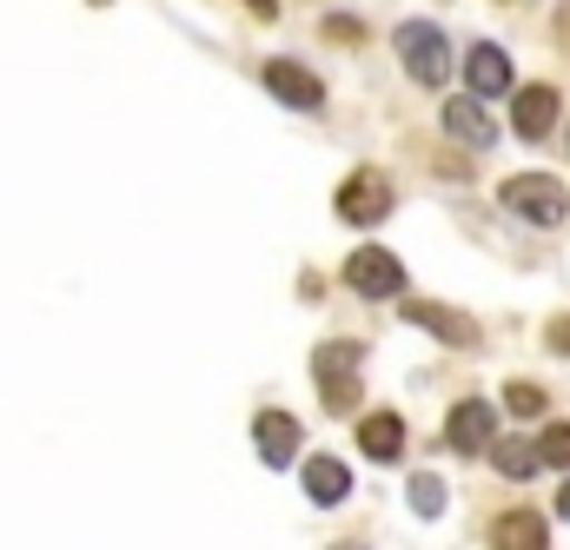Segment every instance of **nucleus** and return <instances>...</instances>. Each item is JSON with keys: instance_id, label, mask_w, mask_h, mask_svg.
I'll list each match as a JSON object with an SVG mask.
<instances>
[{"instance_id": "6ab92c4d", "label": "nucleus", "mask_w": 570, "mask_h": 550, "mask_svg": "<svg viewBox=\"0 0 570 550\" xmlns=\"http://www.w3.org/2000/svg\"><path fill=\"white\" fill-rule=\"evenodd\" d=\"M538 451H544V458H551L558 471H570V424H551V431L538 438Z\"/></svg>"}, {"instance_id": "4be33fe9", "label": "nucleus", "mask_w": 570, "mask_h": 550, "mask_svg": "<svg viewBox=\"0 0 570 550\" xmlns=\"http://www.w3.org/2000/svg\"><path fill=\"white\" fill-rule=\"evenodd\" d=\"M551 27H558V40H564V47H570V0H564V7H558V20H551Z\"/></svg>"}, {"instance_id": "393cba45", "label": "nucleus", "mask_w": 570, "mask_h": 550, "mask_svg": "<svg viewBox=\"0 0 570 550\" xmlns=\"http://www.w3.org/2000/svg\"><path fill=\"white\" fill-rule=\"evenodd\" d=\"M332 550H358V544H332Z\"/></svg>"}, {"instance_id": "9b49d317", "label": "nucleus", "mask_w": 570, "mask_h": 550, "mask_svg": "<svg viewBox=\"0 0 570 550\" xmlns=\"http://www.w3.org/2000/svg\"><path fill=\"white\" fill-rule=\"evenodd\" d=\"M544 544H551V524L538 511H504L491 524V550H544Z\"/></svg>"}, {"instance_id": "4468645a", "label": "nucleus", "mask_w": 570, "mask_h": 550, "mask_svg": "<svg viewBox=\"0 0 570 550\" xmlns=\"http://www.w3.org/2000/svg\"><path fill=\"white\" fill-rule=\"evenodd\" d=\"M358 451L379 458V464H392V458L405 451V424H399L392 412H372L365 424H358Z\"/></svg>"}, {"instance_id": "2eb2a0df", "label": "nucleus", "mask_w": 570, "mask_h": 550, "mask_svg": "<svg viewBox=\"0 0 570 550\" xmlns=\"http://www.w3.org/2000/svg\"><path fill=\"white\" fill-rule=\"evenodd\" d=\"M253 438H259V458H266V464H285V458L298 451V418H285V412H259Z\"/></svg>"}, {"instance_id": "a878e982", "label": "nucleus", "mask_w": 570, "mask_h": 550, "mask_svg": "<svg viewBox=\"0 0 570 550\" xmlns=\"http://www.w3.org/2000/svg\"><path fill=\"white\" fill-rule=\"evenodd\" d=\"M564 146H570V139H564Z\"/></svg>"}, {"instance_id": "aec40b11", "label": "nucleus", "mask_w": 570, "mask_h": 550, "mask_svg": "<svg viewBox=\"0 0 570 550\" xmlns=\"http://www.w3.org/2000/svg\"><path fill=\"white\" fill-rule=\"evenodd\" d=\"M318 33H325V40H345V47H358V40H365V27H358L352 13H332V20H325Z\"/></svg>"}, {"instance_id": "6e6552de", "label": "nucleus", "mask_w": 570, "mask_h": 550, "mask_svg": "<svg viewBox=\"0 0 570 550\" xmlns=\"http://www.w3.org/2000/svg\"><path fill=\"white\" fill-rule=\"evenodd\" d=\"M266 87H273V100L285 107H325V87H318V73L312 67H298V60H266Z\"/></svg>"}, {"instance_id": "1a4fd4ad", "label": "nucleus", "mask_w": 570, "mask_h": 550, "mask_svg": "<svg viewBox=\"0 0 570 550\" xmlns=\"http://www.w3.org/2000/svg\"><path fill=\"white\" fill-rule=\"evenodd\" d=\"M405 318H412V325H425L431 338L458 345V352H471V345H478V325H471L464 312H444V305H425V298H405Z\"/></svg>"}, {"instance_id": "b1692460", "label": "nucleus", "mask_w": 570, "mask_h": 550, "mask_svg": "<svg viewBox=\"0 0 570 550\" xmlns=\"http://www.w3.org/2000/svg\"><path fill=\"white\" fill-rule=\"evenodd\" d=\"M558 511H564V518H570V484H564V498H558Z\"/></svg>"}, {"instance_id": "f3484780", "label": "nucleus", "mask_w": 570, "mask_h": 550, "mask_svg": "<svg viewBox=\"0 0 570 550\" xmlns=\"http://www.w3.org/2000/svg\"><path fill=\"white\" fill-rule=\"evenodd\" d=\"M544 405H551V399H544L538 385H524V379H518V385H504V412H511V418H544Z\"/></svg>"}, {"instance_id": "f03ea898", "label": "nucleus", "mask_w": 570, "mask_h": 550, "mask_svg": "<svg viewBox=\"0 0 570 550\" xmlns=\"http://www.w3.org/2000/svg\"><path fill=\"white\" fill-rule=\"evenodd\" d=\"M312 379H318V392H325L332 412H352L358 405V345H345V338L318 345L312 352Z\"/></svg>"}, {"instance_id": "39448f33", "label": "nucleus", "mask_w": 570, "mask_h": 550, "mask_svg": "<svg viewBox=\"0 0 570 550\" xmlns=\"http://www.w3.org/2000/svg\"><path fill=\"white\" fill-rule=\"evenodd\" d=\"M345 285L365 292V298H399V292H405V266H399L385 246H358V253L345 259Z\"/></svg>"}, {"instance_id": "0eeeda50", "label": "nucleus", "mask_w": 570, "mask_h": 550, "mask_svg": "<svg viewBox=\"0 0 570 550\" xmlns=\"http://www.w3.org/2000/svg\"><path fill=\"white\" fill-rule=\"evenodd\" d=\"M491 438H498V405H484V399H464V405L451 412V424H444V444H451V451H464V458H471V451H484Z\"/></svg>"}, {"instance_id": "412c9836", "label": "nucleus", "mask_w": 570, "mask_h": 550, "mask_svg": "<svg viewBox=\"0 0 570 550\" xmlns=\"http://www.w3.org/2000/svg\"><path fill=\"white\" fill-rule=\"evenodd\" d=\"M544 338H551V352H564V359H570V318H551V332H544Z\"/></svg>"}, {"instance_id": "ddd939ff", "label": "nucleus", "mask_w": 570, "mask_h": 550, "mask_svg": "<svg viewBox=\"0 0 570 550\" xmlns=\"http://www.w3.org/2000/svg\"><path fill=\"white\" fill-rule=\"evenodd\" d=\"M305 498H312V504H345V498H352V471H345L338 458H312V464H305Z\"/></svg>"}, {"instance_id": "20e7f679", "label": "nucleus", "mask_w": 570, "mask_h": 550, "mask_svg": "<svg viewBox=\"0 0 570 550\" xmlns=\"http://www.w3.org/2000/svg\"><path fill=\"white\" fill-rule=\"evenodd\" d=\"M385 213H392V179H385V173L365 166V173H352V179L338 186V219H345V226H379Z\"/></svg>"}, {"instance_id": "7ed1b4c3", "label": "nucleus", "mask_w": 570, "mask_h": 550, "mask_svg": "<svg viewBox=\"0 0 570 550\" xmlns=\"http://www.w3.org/2000/svg\"><path fill=\"white\" fill-rule=\"evenodd\" d=\"M399 53H405V67H412L419 87H444V73H451V40H444L431 20H405V27H399Z\"/></svg>"}, {"instance_id": "f257e3e1", "label": "nucleus", "mask_w": 570, "mask_h": 550, "mask_svg": "<svg viewBox=\"0 0 570 550\" xmlns=\"http://www.w3.org/2000/svg\"><path fill=\"white\" fill-rule=\"evenodd\" d=\"M498 199L518 213V219H531V226H558L564 219V186L551 179V173H518V179H504L498 186Z\"/></svg>"}, {"instance_id": "dca6fc26", "label": "nucleus", "mask_w": 570, "mask_h": 550, "mask_svg": "<svg viewBox=\"0 0 570 550\" xmlns=\"http://www.w3.org/2000/svg\"><path fill=\"white\" fill-rule=\"evenodd\" d=\"M538 464H544L538 444H524V438H504V444H498V471H504V478L524 484V478H538Z\"/></svg>"}, {"instance_id": "a211bd4d", "label": "nucleus", "mask_w": 570, "mask_h": 550, "mask_svg": "<svg viewBox=\"0 0 570 550\" xmlns=\"http://www.w3.org/2000/svg\"><path fill=\"white\" fill-rule=\"evenodd\" d=\"M412 511H419V518H438V511H444V478H431V471L412 478Z\"/></svg>"}, {"instance_id": "f8f14e48", "label": "nucleus", "mask_w": 570, "mask_h": 550, "mask_svg": "<svg viewBox=\"0 0 570 550\" xmlns=\"http://www.w3.org/2000/svg\"><path fill=\"white\" fill-rule=\"evenodd\" d=\"M464 80H471V94H504L511 87V53L504 47H471V60H464Z\"/></svg>"}, {"instance_id": "5701e85b", "label": "nucleus", "mask_w": 570, "mask_h": 550, "mask_svg": "<svg viewBox=\"0 0 570 550\" xmlns=\"http://www.w3.org/2000/svg\"><path fill=\"white\" fill-rule=\"evenodd\" d=\"M246 7H253L259 20H273V13H279V0H246Z\"/></svg>"}, {"instance_id": "423d86ee", "label": "nucleus", "mask_w": 570, "mask_h": 550, "mask_svg": "<svg viewBox=\"0 0 570 550\" xmlns=\"http://www.w3.org/2000/svg\"><path fill=\"white\" fill-rule=\"evenodd\" d=\"M511 127H518V139L544 146L551 127H558V87H518V100H511Z\"/></svg>"}, {"instance_id": "9d476101", "label": "nucleus", "mask_w": 570, "mask_h": 550, "mask_svg": "<svg viewBox=\"0 0 570 550\" xmlns=\"http://www.w3.org/2000/svg\"><path fill=\"white\" fill-rule=\"evenodd\" d=\"M444 134H458L464 146H491L498 127H491V114H484V94H458V100H444Z\"/></svg>"}]
</instances>
